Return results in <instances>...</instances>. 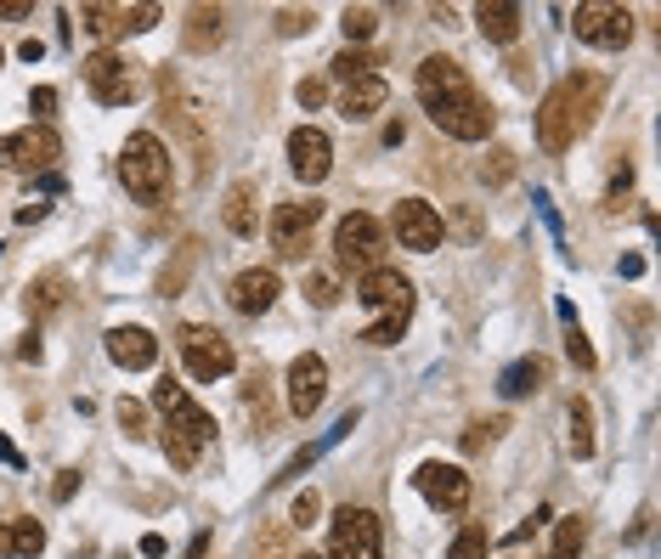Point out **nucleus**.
Returning a JSON list of instances; mask_svg holds the SVG:
<instances>
[{
  "mask_svg": "<svg viewBox=\"0 0 661 559\" xmlns=\"http://www.w3.org/2000/svg\"><path fill=\"white\" fill-rule=\"evenodd\" d=\"M413 85H418V103H424V114H430V125L447 130L452 142H487L492 136V125H498L492 103L469 85V74L452 57H424Z\"/></svg>",
  "mask_w": 661,
  "mask_h": 559,
  "instance_id": "f257e3e1",
  "label": "nucleus"
},
{
  "mask_svg": "<svg viewBox=\"0 0 661 559\" xmlns=\"http://www.w3.org/2000/svg\"><path fill=\"white\" fill-rule=\"evenodd\" d=\"M599 103H605L599 74H565L548 97L537 103V142H543V153H572L583 136L594 130Z\"/></svg>",
  "mask_w": 661,
  "mask_h": 559,
  "instance_id": "f03ea898",
  "label": "nucleus"
},
{
  "mask_svg": "<svg viewBox=\"0 0 661 559\" xmlns=\"http://www.w3.org/2000/svg\"><path fill=\"white\" fill-rule=\"evenodd\" d=\"M153 407H159V441H164V458L175 463V470H193L199 463V452L215 441V418L186 396V385H175V379H159L153 385Z\"/></svg>",
  "mask_w": 661,
  "mask_h": 559,
  "instance_id": "7ed1b4c3",
  "label": "nucleus"
},
{
  "mask_svg": "<svg viewBox=\"0 0 661 559\" xmlns=\"http://www.w3.org/2000/svg\"><path fill=\"white\" fill-rule=\"evenodd\" d=\"M356 300H362V311H373L367 334H362L367 345H396V340L407 334V322H413V305H418L413 283H407L396 266H373V271L362 277Z\"/></svg>",
  "mask_w": 661,
  "mask_h": 559,
  "instance_id": "20e7f679",
  "label": "nucleus"
},
{
  "mask_svg": "<svg viewBox=\"0 0 661 559\" xmlns=\"http://www.w3.org/2000/svg\"><path fill=\"white\" fill-rule=\"evenodd\" d=\"M119 181H125V193H130L136 204H164V198H170L175 170H170V148L159 142L153 130L125 136V148H119Z\"/></svg>",
  "mask_w": 661,
  "mask_h": 559,
  "instance_id": "39448f33",
  "label": "nucleus"
},
{
  "mask_svg": "<svg viewBox=\"0 0 661 559\" xmlns=\"http://www.w3.org/2000/svg\"><path fill=\"white\" fill-rule=\"evenodd\" d=\"M334 266L356 271V277H367L373 266H385V226L373 221L367 209H351L334 226Z\"/></svg>",
  "mask_w": 661,
  "mask_h": 559,
  "instance_id": "423d86ee",
  "label": "nucleus"
},
{
  "mask_svg": "<svg viewBox=\"0 0 661 559\" xmlns=\"http://www.w3.org/2000/svg\"><path fill=\"white\" fill-rule=\"evenodd\" d=\"M322 559H385V526L373 508H340L328 520V553Z\"/></svg>",
  "mask_w": 661,
  "mask_h": 559,
  "instance_id": "0eeeda50",
  "label": "nucleus"
},
{
  "mask_svg": "<svg viewBox=\"0 0 661 559\" xmlns=\"http://www.w3.org/2000/svg\"><path fill=\"white\" fill-rule=\"evenodd\" d=\"M175 345H181V362H186V373H193L199 385H215V379H226V373L238 367L232 340L221 329H204V322H186Z\"/></svg>",
  "mask_w": 661,
  "mask_h": 559,
  "instance_id": "6e6552de",
  "label": "nucleus"
},
{
  "mask_svg": "<svg viewBox=\"0 0 661 559\" xmlns=\"http://www.w3.org/2000/svg\"><path fill=\"white\" fill-rule=\"evenodd\" d=\"M57 153H63V136H57L52 125H23V130L0 136V170H12V175L52 170Z\"/></svg>",
  "mask_w": 661,
  "mask_h": 559,
  "instance_id": "1a4fd4ad",
  "label": "nucleus"
},
{
  "mask_svg": "<svg viewBox=\"0 0 661 559\" xmlns=\"http://www.w3.org/2000/svg\"><path fill=\"white\" fill-rule=\"evenodd\" d=\"M85 90L97 97L103 108H125L136 103V90H141V74L125 52H90L85 57Z\"/></svg>",
  "mask_w": 661,
  "mask_h": 559,
  "instance_id": "9d476101",
  "label": "nucleus"
},
{
  "mask_svg": "<svg viewBox=\"0 0 661 559\" xmlns=\"http://www.w3.org/2000/svg\"><path fill=\"white\" fill-rule=\"evenodd\" d=\"M572 29L583 45H599V52H622L633 40V12L628 7H610V0H583L572 12Z\"/></svg>",
  "mask_w": 661,
  "mask_h": 559,
  "instance_id": "9b49d317",
  "label": "nucleus"
},
{
  "mask_svg": "<svg viewBox=\"0 0 661 559\" xmlns=\"http://www.w3.org/2000/svg\"><path fill=\"white\" fill-rule=\"evenodd\" d=\"M317 221H322V198H282V204L271 209V221H266L277 255L300 260L306 244H311V232H317Z\"/></svg>",
  "mask_w": 661,
  "mask_h": 559,
  "instance_id": "f8f14e48",
  "label": "nucleus"
},
{
  "mask_svg": "<svg viewBox=\"0 0 661 559\" xmlns=\"http://www.w3.org/2000/svg\"><path fill=\"white\" fill-rule=\"evenodd\" d=\"M418 492L430 508H441V515H463L469 508V475L458 470V463H418Z\"/></svg>",
  "mask_w": 661,
  "mask_h": 559,
  "instance_id": "ddd939ff",
  "label": "nucleus"
},
{
  "mask_svg": "<svg viewBox=\"0 0 661 559\" xmlns=\"http://www.w3.org/2000/svg\"><path fill=\"white\" fill-rule=\"evenodd\" d=\"M391 226H396V244L413 249V255H430L441 244V215H436V204H424V198H402L391 209Z\"/></svg>",
  "mask_w": 661,
  "mask_h": 559,
  "instance_id": "4468645a",
  "label": "nucleus"
},
{
  "mask_svg": "<svg viewBox=\"0 0 661 559\" xmlns=\"http://www.w3.org/2000/svg\"><path fill=\"white\" fill-rule=\"evenodd\" d=\"M289 170H295L306 186L328 181V170H334V142H328V136H322L317 125L289 130Z\"/></svg>",
  "mask_w": 661,
  "mask_h": 559,
  "instance_id": "2eb2a0df",
  "label": "nucleus"
},
{
  "mask_svg": "<svg viewBox=\"0 0 661 559\" xmlns=\"http://www.w3.org/2000/svg\"><path fill=\"white\" fill-rule=\"evenodd\" d=\"M322 396H328V362L322 356H295L289 362V412L295 418H311L317 407H322Z\"/></svg>",
  "mask_w": 661,
  "mask_h": 559,
  "instance_id": "dca6fc26",
  "label": "nucleus"
},
{
  "mask_svg": "<svg viewBox=\"0 0 661 559\" xmlns=\"http://www.w3.org/2000/svg\"><path fill=\"white\" fill-rule=\"evenodd\" d=\"M277 294H282V283H277V271H271V266H249V271H238V277H232V289H226V300H232V311H238V316H260V311H271Z\"/></svg>",
  "mask_w": 661,
  "mask_h": 559,
  "instance_id": "f3484780",
  "label": "nucleus"
},
{
  "mask_svg": "<svg viewBox=\"0 0 661 559\" xmlns=\"http://www.w3.org/2000/svg\"><path fill=\"white\" fill-rule=\"evenodd\" d=\"M108 362L125 367V373H141V367H153L159 362V340L141 329V322H125V329H108Z\"/></svg>",
  "mask_w": 661,
  "mask_h": 559,
  "instance_id": "a211bd4d",
  "label": "nucleus"
},
{
  "mask_svg": "<svg viewBox=\"0 0 661 559\" xmlns=\"http://www.w3.org/2000/svg\"><path fill=\"white\" fill-rule=\"evenodd\" d=\"M385 97H391V85H385V74H367V79H351V85H340V119H351V125H367L373 114L385 108Z\"/></svg>",
  "mask_w": 661,
  "mask_h": 559,
  "instance_id": "6ab92c4d",
  "label": "nucleus"
},
{
  "mask_svg": "<svg viewBox=\"0 0 661 559\" xmlns=\"http://www.w3.org/2000/svg\"><path fill=\"white\" fill-rule=\"evenodd\" d=\"M221 221H226L232 238H255V232H260V193H255V181H232L226 186Z\"/></svg>",
  "mask_w": 661,
  "mask_h": 559,
  "instance_id": "aec40b11",
  "label": "nucleus"
},
{
  "mask_svg": "<svg viewBox=\"0 0 661 559\" xmlns=\"http://www.w3.org/2000/svg\"><path fill=\"white\" fill-rule=\"evenodd\" d=\"M476 29L487 40H498V45H514V40H521V7H514V0H481Z\"/></svg>",
  "mask_w": 661,
  "mask_h": 559,
  "instance_id": "412c9836",
  "label": "nucleus"
},
{
  "mask_svg": "<svg viewBox=\"0 0 661 559\" xmlns=\"http://www.w3.org/2000/svg\"><path fill=\"white\" fill-rule=\"evenodd\" d=\"M543 385H548V362H543V356H521V362H514L503 379H498V396H503V401H521V396H532V390H543Z\"/></svg>",
  "mask_w": 661,
  "mask_h": 559,
  "instance_id": "4be33fe9",
  "label": "nucleus"
},
{
  "mask_svg": "<svg viewBox=\"0 0 661 559\" xmlns=\"http://www.w3.org/2000/svg\"><path fill=\"white\" fill-rule=\"evenodd\" d=\"M583 542H588V520L583 515H565L559 531H554V553L548 559H583Z\"/></svg>",
  "mask_w": 661,
  "mask_h": 559,
  "instance_id": "5701e85b",
  "label": "nucleus"
},
{
  "mask_svg": "<svg viewBox=\"0 0 661 559\" xmlns=\"http://www.w3.org/2000/svg\"><path fill=\"white\" fill-rule=\"evenodd\" d=\"M334 68V79L340 85H351V79H367V74H380V63H373V52H362V45H345V52L328 63Z\"/></svg>",
  "mask_w": 661,
  "mask_h": 559,
  "instance_id": "b1692460",
  "label": "nucleus"
},
{
  "mask_svg": "<svg viewBox=\"0 0 661 559\" xmlns=\"http://www.w3.org/2000/svg\"><path fill=\"white\" fill-rule=\"evenodd\" d=\"M45 553V526L40 520H12V559H40Z\"/></svg>",
  "mask_w": 661,
  "mask_h": 559,
  "instance_id": "393cba45",
  "label": "nucleus"
},
{
  "mask_svg": "<svg viewBox=\"0 0 661 559\" xmlns=\"http://www.w3.org/2000/svg\"><path fill=\"white\" fill-rule=\"evenodd\" d=\"M215 40H221V12L199 7V12H193V29H186V45H193V52H210Z\"/></svg>",
  "mask_w": 661,
  "mask_h": 559,
  "instance_id": "a878e982",
  "label": "nucleus"
},
{
  "mask_svg": "<svg viewBox=\"0 0 661 559\" xmlns=\"http://www.w3.org/2000/svg\"><path fill=\"white\" fill-rule=\"evenodd\" d=\"M487 548H492V537H487V526H463V531L452 537V548H447V559H487Z\"/></svg>",
  "mask_w": 661,
  "mask_h": 559,
  "instance_id": "bb28decb",
  "label": "nucleus"
},
{
  "mask_svg": "<svg viewBox=\"0 0 661 559\" xmlns=\"http://www.w3.org/2000/svg\"><path fill=\"white\" fill-rule=\"evenodd\" d=\"M572 452L594 458V412H588V401H572Z\"/></svg>",
  "mask_w": 661,
  "mask_h": 559,
  "instance_id": "cd10ccee",
  "label": "nucleus"
},
{
  "mask_svg": "<svg viewBox=\"0 0 661 559\" xmlns=\"http://www.w3.org/2000/svg\"><path fill=\"white\" fill-rule=\"evenodd\" d=\"M340 29H345V40H373V29H380V12L373 7H345V18H340Z\"/></svg>",
  "mask_w": 661,
  "mask_h": 559,
  "instance_id": "c85d7f7f",
  "label": "nucleus"
},
{
  "mask_svg": "<svg viewBox=\"0 0 661 559\" xmlns=\"http://www.w3.org/2000/svg\"><path fill=\"white\" fill-rule=\"evenodd\" d=\"M63 305V277H40V283H29V311H57Z\"/></svg>",
  "mask_w": 661,
  "mask_h": 559,
  "instance_id": "c756f323",
  "label": "nucleus"
},
{
  "mask_svg": "<svg viewBox=\"0 0 661 559\" xmlns=\"http://www.w3.org/2000/svg\"><path fill=\"white\" fill-rule=\"evenodd\" d=\"M306 300H311L317 311H328V305L340 300V283H334L328 271H306Z\"/></svg>",
  "mask_w": 661,
  "mask_h": 559,
  "instance_id": "7c9ffc66",
  "label": "nucleus"
},
{
  "mask_svg": "<svg viewBox=\"0 0 661 559\" xmlns=\"http://www.w3.org/2000/svg\"><path fill=\"white\" fill-rule=\"evenodd\" d=\"M79 23L90 34H119V7H79Z\"/></svg>",
  "mask_w": 661,
  "mask_h": 559,
  "instance_id": "2f4dec72",
  "label": "nucleus"
},
{
  "mask_svg": "<svg viewBox=\"0 0 661 559\" xmlns=\"http://www.w3.org/2000/svg\"><path fill=\"white\" fill-rule=\"evenodd\" d=\"M159 23V7H119V34H148Z\"/></svg>",
  "mask_w": 661,
  "mask_h": 559,
  "instance_id": "473e14b6",
  "label": "nucleus"
},
{
  "mask_svg": "<svg viewBox=\"0 0 661 559\" xmlns=\"http://www.w3.org/2000/svg\"><path fill=\"white\" fill-rule=\"evenodd\" d=\"M565 356H572V362H577L583 373L594 367V345H588V334L577 329V322H572V329H565Z\"/></svg>",
  "mask_w": 661,
  "mask_h": 559,
  "instance_id": "72a5a7b5",
  "label": "nucleus"
},
{
  "mask_svg": "<svg viewBox=\"0 0 661 559\" xmlns=\"http://www.w3.org/2000/svg\"><path fill=\"white\" fill-rule=\"evenodd\" d=\"M317 515H322V497H317V492H300V497H295V508H289V526H300V531H306V526H317Z\"/></svg>",
  "mask_w": 661,
  "mask_h": 559,
  "instance_id": "f704fd0d",
  "label": "nucleus"
},
{
  "mask_svg": "<svg viewBox=\"0 0 661 559\" xmlns=\"http://www.w3.org/2000/svg\"><path fill=\"white\" fill-rule=\"evenodd\" d=\"M114 412H119L125 436H148V407H141V401H119Z\"/></svg>",
  "mask_w": 661,
  "mask_h": 559,
  "instance_id": "c9c22d12",
  "label": "nucleus"
},
{
  "mask_svg": "<svg viewBox=\"0 0 661 559\" xmlns=\"http://www.w3.org/2000/svg\"><path fill=\"white\" fill-rule=\"evenodd\" d=\"M498 430H503V418H492V424H476L463 436V452H481V447H492L498 441Z\"/></svg>",
  "mask_w": 661,
  "mask_h": 559,
  "instance_id": "e433bc0d",
  "label": "nucleus"
},
{
  "mask_svg": "<svg viewBox=\"0 0 661 559\" xmlns=\"http://www.w3.org/2000/svg\"><path fill=\"white\" fill-rule=\"evenodd\" d=\"M295 97H300V108H317V103L328 97V79H300V85H295Z\"/></svg>",
  "mask_w": 661,
  "mask_h": 559,
  "instance_id": "4c0bfd02",
  "label": "nucleus"
},
{
  "mask_svg": "<svg viewBox=\"0 0 661 559\" xmlns=\"http://www.w3.org/2000/svg\"><path fill=\"white\" fill-rule=\"evenodd\" d=\"M29 108H34V114H40V125H45V119L57 114V90H52V85H40L34 97H29Z\"/></svg>",
  "mask_w": 661,
  "mask_h": 559,
  "instance_id": "58836bf2",
  "label": "nucleus"
},
{
  "mask_svg": "<svg viewBox=\"0 0 661 559\" xmlns=\"http://www.w3.org/2000/svg\"><path fill=\"white\" fill-rule=\"evenodd\" d=\"M74 492H79V470H63V475H57V486H52V497H57V503H68Z\"/></svg>",
  "mask_w": 661,
  "mask_h": 559,
  "instance_id": "ea45409f",
  "label": "nucleus"
},
{
  "mask_svg": "<svg viewBox=\"0 0 661 559\" xmlns=\"http://www.w3.org/2000/svg\"><path fill=\"white\" fill-rule=\"evenodd\" d=\"M282 34H300V29H311V7L306 12H282V23H277Z\"/></svg>",
  "mask_w": 661,
  "mask_h": 559,
  "instance_id": "a19ab883",
  "label": "nucleus"
},
{
  "mask_svg": "<svg viewBox=\"0 0 661 559\" xmlns=\"http://www.w3.org/2000/svg\"><path fill=\"white\" fill-rule=\"evenodd\" d=\"M0 463H7V470H23V452H18L7 436H0Z\"/></svg>",
  "mask_w": 661,
  "mask_h": 559,
  "instance_id": "79ce46f5",
  "label": "nucleus"
},
{
  "mask_svg": "<svg viewBox=\"0 0 661 559\" xmlns=\"http://www.w3.org/2000/svg\"><path fill=\"white\" fill-rule=\"evenodd\" d=\"M34 7H29V0H0V18H29Z\"/></svg>",
  "mask_w": 661,
  "mask_h": 559,
  "instance_id": "37998d69",
  "label": "nucleus"
},
{
  "mask_svg": "<svg viewBox=\"0 0 661 559\" xmlns=\"http://www.w3.org/2000/svg\"><path fill=\"white\" fill-rule=\"evenodd\" d=\"M141 553H148V559H164V537L148 531V537H141Z\"/></svg>",
  "mask_w": 661,
  "mask_h": 559,
  "instance_id": "c03bdc74",
  "label": "nucleus"
},
{
  "mask_svg": "<svg viewBox=\"0 0 661 559\" xmlns=\"http://www.w3.org/2000/svg\"><path fill=\"white\" fill-rule=\"evenodd\" d=\"M18 52H23V63H40V57H45V45H40V40H23Z\"/></svg>",
  "mask_w": 661,
  "mask_h": 559,
  "instance_id": "a18cd8bd",
  "label": "nucleus"
},
{
  "mask_svg": "<svg viewBox=\"0 0 661 559\" xmlns=\"http://www.w3.org/2000/svg\"><path fill=\"white\" fill-rule=\"evenodd\" d=\"M0 559H12V520H0Z\"/></svg>",
  "mask_w": 661,
  "mask_h": 559,
  "instance_id": "49530a36",
  "label": "nucleus"
},
{
  "mask_svg": "<svg viewBox=\"0 0 661 559\" xmlns=\"http://www.w3.org/2000/svg\"><path fill=\"white\" fill-rule=\"evenodd\" d=\"M40 215H45V204H40V198H34V204H23V209H18V221H23V226H29V221H40Z\"/></svg>",
  "mask_w": 661,
  "mask_h": 559,
  "instance_id": "de8ad7c7",
  "label": "nucleus"
},
{
  "mask_svg": "<svg viewBox=\"0 0 661 559\" xmlns=\"http://www.w3.org/2000/svg\"><path fill=\"white\" fill-rule=\"evenodd\" d=\"M295 559H322V553H311V548H306V553H295Z\"/></svg>",
  "mask_w": 661,
  "mask_h": 559,
  "instance_id": "09e8293b",
  "label": "nucleus"
},
{
  "mask_svg": "<svg viewBox=\"0 0 661 559\" xmlns=\"http://www.w3.org/2000/svg\"><path fill=\"white\" fill-rule=\"evenodd\" d=\"M0 63H7V52H0Z\"/></svg>",
  "mask_w": 661,
  "mask_h": 559,
  "instance_id": "8fccbe9b",
  "label": "nucleus"
}]
</instances>
